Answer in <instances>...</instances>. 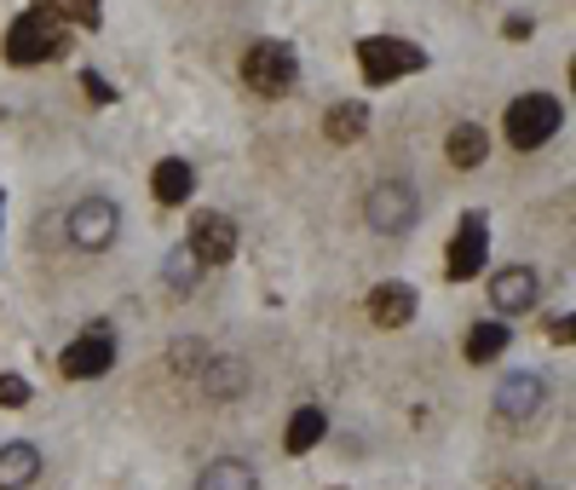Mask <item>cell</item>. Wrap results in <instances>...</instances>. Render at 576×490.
Returning a JSON list of instances; mask_svg holds the SVG:
<instances>
[{"mask_svg":"<svg viewBox=\"0 0 576 490\" xmlns=\"http://www.w3.org/2000/svg\"><path fill=\"white\" fill-rule=\"evenodd\" d=\"M548 340H560V346H571V340H576V330H571V318H553V323H548Z\"/></svg>","mask_w":576,"mask_h":490,"instance_id":"25","label":"cell"},{"mask_svg":"<svg viewBox=\"0 0 576 490\" xmlns=\"http://www.w3.org/2000/svg\"><path fill=\"white\" fill-rule=\"evenodd\" d=\"M151 191H156V202H161V208H179V202L196 191V174H191V162H184V156L156 162V174H151Z\"/></svg>","mask_w":576,"mask_h":490,"instance_id":"13","label":"cell"},{"mask_svg":"<svg viewBox=\"0 0 576 490\" xmlns=\"http://www.w3.org/2000/svg\"><path fill=\"white\" fill-rule=\"evenodd\" d=\"M110 363H116V335L105 330V323H93L81 340L64 346V358H58V370H64L70 381H98V375H110Z\"/></svg>","mask_w":576,"mask_h":490,"instance_id":"7","label":"cell"},{"mask_svg":"<svg viewBox=\"0 0 576 490\" xmlns=\"http://www.w3.org/2000/svg\"><path fill=\"white\" fill-rule=\"evenodd\" d=\"M537 295H542V277L530 272V265H502L496 277H490V300H496V312H530L537 306Z\"/></svg>","mask_w":576,"mask_h":490,"instance_id":"11","label":"cell"},{"mask_svg":"<svg viewBox=\"0 0 576 490\" xmlns=\"http://www.w3.org/2000/svg\"><path fill=\"white\" fill-rule=\"evenodd\" d=\"M116 231H121V208L110 196H87V202H75L70 208V242L75 249H110L116 242Z\"/></svg>","mask_w":576,"mask_h":490,"instance_id":"6","label":"cell"},{"mask_svg":"<svg viewBox=\"0 0 576 490\" xmlns=\"http://www.w3.org/2000/svg\"><path fill=\"white\" fill-rule=\"evenodd\" d=\"M196 490H260V479H254V467H249V462L219 456V462H208V467H202Z\"/></svg>","mask_w":576,"mask_h":490,"instance_id":"17","label":"cell"},{"mask_svg":"<svg viewBox=\"0 0 576 490\" xmlns=\"http://www.w3.org/2000/svg\"><path fill=\"white\" fill-rule=\"evenodd\" d=\"M507 352V323H472L467 330V358L472 363H496Z\"/></svg>","mask_w":576,"mask_h":490,"instance_id":"19","label":"cell"},{"mask_svg":"<svg viewBox=\"0 0 576 490\" xmlns=\"http://www.w3.org/2000/svg\"><path fill=\"white\" fill-rule=\"evenodd\" d=\"M29 404V381L24 375H0V410H24Z\"/></svg>","mask_w":576,"mask_h":490,"instance_id":"23","label":"cell"},{"mask_svg":"<svg viewBox=\"0 0 576 490\" xmlns=\"http://www.w3.org/2000/svg\"><path fill=\"white\" fill-rule=\"evenodd\" d=\"M323 433H328V416L317 410V404H305V410L288 416L283 451H288V456H305V451H317V444H323Z\"/></svg>","mask_w":576,"mask_h":490,"instance_id":"16","label":"cell"},{"mask_svg":"<svg viewBox=\"0 0 576 490\" xmlns=\"http://www.w3.org/2000/svg\"><path fill=\"white\" fill-rule=\"evenodd\" d=\"M484 254H490V219H484V214H461L456 237H449V254H444L449 277H456V283L479 277V272H484Z\"/></svg>","mask_w":576,"mask_h":490,"instance_id":"8","label":"cell"},{"mask_svg":"<svg viewBox=\"0 0 576 490\" xmlns=\"http://www.w3.org/2000/svg\"><path fill=\"white\" fill-rule=\"evenodd\" d=\"M449 162H456V168H479V162L490 156V133L479 128V121H461L456 133H449Z\"/></svg>","mask_w":576,"mask_h":490,"instance_id":"18","label":"cell"},{"mask_svg":"<svg viewBox=\"0 0 576 490\" xmlns=\"http://www.w3.org/2000/svg\"><path fill=\"white\" fill-rule=\"evenodd\" d=\"M40 479V451L35 444H0V490H24Z\"/></svg>","mask_w":576,"mask_h":490,"instance_id":"15","label":"cell"},{"mask_svg":"<svg viewBox=\"0 0 576 490\" xmlns=\"http://www.w3.org/2000/svg\"><path fill=\"white\" fill-rule=\"evenodd\" d=\"M64 52H70V29L58 24L52 12L29 7V12L12 17V29H7V64L29 70V64H47V58H64Z\"/></svg>","mask_w":576,"mask_h":490,"instance_id":"1","label":"cell"},{"mask_svg":"<svg viewBox=\"0 0 576 490\" xmlns=\"http://www.w3.org/2000/svg\"><path fill=\"white\" fill-rule=\"evenodd\" d=\"M242 386H249V375H242L237 358H208V393L214 398H237Z\"/></svg>","mask_w":576,"mask_h":490,"instance_id":"20","label":"cell"},{"mask_svg":"<svg viewBox=\"0 0 576 490\" xmlns=\"http://www.w3.org/2000/svg\"><path fill=\"white\" fill-rule=\"evenodd\" d=\"M502 128H507V145H513V151H542L548 139L565 128V105H560L553 93H519V98L507 105Z\"/></svg>","mask_w":576,"mask_h":490,"instance_id":"2","label":"cell"},{"mask_svg":"<svg viewBox=\"0 0 576 490\" xmlns=\"http://www.w3.org/2000/svg\"><path fill=\"white\" fill-rule=\"evenodd\" d=\"M0 219H7V196H0Z\"/></svg>","mask_w":576,"mask_h":490,"instance_id":"26","label":"cell"},{"mask_svg":"<svg viewBox=\"0 0 576 490\" xmlns=\"http://www.w3.org/2000/svg\"><path fill=\"white\" fill-rule=\"evenodd\" d=\"M323 139H335V145H358V139H369V105H358V98H340V105H328Z\"/></svg>","mask_w":576,"mask_h":490,"instance_id":"14","label":"cell"},{"mask_svg":"<svg viewBox=\"0 0 576 490\" xmlns=\"http://www.w3.org/2000/svg\"><path fill=\"white\" fill-rule=\"evenodd\" d=\"M184 249H191V260L196 265H231V254H237V226L225 214H196L191 219V242H184Z\"/></svg>","mask_w":576,"mask_h":490,"instance_id":"9","label":"cell"},{"mask_svg":"<svg viewBox=\"0 0 576 490\" xmlns=\"http://www.w3.org/2000/svg\"><path fill=\"white\" fill-rule=\"evenodd\" d=\"M35 7L52 12L58 24L70 17V24H81V29H98V0H35Z\"/></svg>","mask_w":576,"mask_h":490,"instance_id":"21","label":"cell"},{"mask_svg":"<svg viewBox=\"0 0 576 490\" xmlns=\"http://www.w3.org/2000/svg\"><path fill=\"white\" fill-rule=\"evenodd\" d=\"M358 70H363L369 87H386V81H404V75L427 70V52L404 35H363L358 40Z\"/></svg>","mask_w":576,"mask_h":490,"instance_id":"3","label":"cell"},{"mask_svg":"<svg viewBox=\"0 0 576 490\" xmlns=\"http://www.w3.org/2000/svg\"><path fill=\"white\" fill-rule=\"evenodd\" d=\"M242 81H249L260 98L295 93V81H300V52L288 47V40H254V47L242 52Z\"/></svg>","mask_w":576,"mask_h":490,"instance_id":"4","label":"cell"},{"mask_svg":"<svg viewBox=\"0 0 576 490\" xmlns=\"http://www.w3.org/2000/svg\"><path fill=\"white\" fill-rule=\"evenodd\" d=\"M196 277H202V265L191 260V249H173V254H168V283L184 295V289H196Z\"/></svg>","mask_w":576,"mask_h":490,"instance_id":"22","label":"cell"},{"mask_svg":"<svg viewBox=\"0 0 576 490\" xmlns=\"http://www.w3.org/2000/svg\"><path fill=\"white\" fill-rule=\"evenodd\" d=\"M416 214H421V196H416V186H404V179H381V186H369V196H363V219H369V231H381V237H404L416 226Z\"/></svg>","mask_w":576,"mask_h":490,"instance_id":"5","label":"cell"},{"mask_svg":"<svg viewBox=\"0 0 576 490\" xmlns=\"http://www.w3.org/2000/svg\"><path fill=\"white\" fill-rule=\"evenodd\" d=\"M335 490H346V485H335Z\"/></svg>","mask_w":576,"mask_h":490,"instance_id":"27","label":"cell"},{"mask_svg":"<svg viewBox=\"0 0 576 490\" xmlns=\"http://www.w3.org/2000/svg\"><path fill=\"white\" fill-rule=\"evenodd\" d=\"M542 404H548V375H537V370H513L496 386V416H507V421L542 416Z\"/></svg>","mask_w":576,"mask_h":490,"instance_id":"10","label":"cell"},{"mask_svg":"<svg viewBox=\"0 0 576 490\" xmlns=\"http://www.w3.org/2000/svg\"><path fill=\"white\" fill-rule=\"evenodd\" d=\"M81 93H87L93 105H116V87H110V81L98 75V70H81Z\"/></svg>","mask_w":576,"mask_h":490,"instance_id":"24","label":"cell"},{"mask_svg":"<svg viewBox=\"0 0 576 490\" xmlns=\"http://www.w3.org/2000/svg\"><path fill=\"white\" fill-rule=\"evenodd\" d=\"M369 323H375V330H404V323H416V289H409V283H381V289H369Z\"/></svg>","mask_w":576,"mask_h":490,"instance_id":"12","label":"cell"}]
</instances>
